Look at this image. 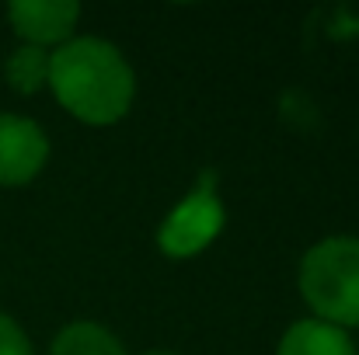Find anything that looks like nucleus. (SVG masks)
<instances>
[{
  "mask_svg": "<svg viewBox=\"0 0 359 355\" xmlns=\"http://www.w3.org/2000/svg\"><path fill=\"white\" fill-rule=\"evenodd\" d=\"M147 355H175V352H147Z\"/></svg>",
  "mask_w": 359,
  "mask_h": 355,
  "instance_id": "obj_10",
  "label": "nucleus"
},
{
  "mask_svg": "<svg viewBox=\"0 0 359 355\" xmlns=\"http://www.w3.org/2000/svg\"><path fill=\"white\" fill-rule=\"evenodd\" d=\"M49 157L46 132L21 116H0V185H28Z\"/></svg>",
  "mask_w": 359,
  "mask_h": 355,
  "instance_id": "obj_4",
  "label": "nucleus"
},
{
  "mask_svg": "<svg viewBox=\"0 0 359 355\" xmlns=\"http://www.w3.org/2000/svg\"><path fill=\"white\" fill-rule=\"evenodd\" d=\"M7 18H11L14 32L21 39H28V46L42 49V46L63 42L74 32L81 7L74 0H14L7 7Z\"/></svg>",
  "mask_w": 359,
  "mask_h": 355,
  "instance_id": "obj_5",
  "label": "nucleus"
},
{
  "mask_svg": "<svg viewBox=\"0 0 359 355\" xmlns=\"http://www.w3.org/2000/svg\"><path fill=\"white\" fill-rule=\"evenodd\" d=\"M7 81H11L14 91L35 95L49 81V56H46V49L25 46V49L11 53V60H7Z\"/></svg>",
  "mask_w": 359,
  "mask_h": 355,
  "instance_id": "obj_8",
  "label": "nucleus"
},
{
  "mask_svg": "<svg viewBox=\"0 0 359 355\" xmlns=\"http://www.w3.org/2000/svg\"><path fill=\"white\" fill-rule=\"evenodd\" d=\"M49 355H126V349L109 328L91 324V321H77L56 335Z\"/></svg>",
  "mask_w": 359,
  "mask_h": 355,
  "instance_id": "obj_7",
  "label": "nucleus"
},
{
  "mask_svg": "<svg viewBox=\"0 0 359 355\" xmlns=\"http://www.w3.org/2000/svg\"><path fill=\"white\" fill-rule=\"evenodd\" d=\"M300 293L332 328L359 324V240L328 237L318 240L300 261Z\"/></svg>",
  "mask_w": 359,
  "mask_h": 355,
  "instance_id": "obj_2",
  "label": "nucleus"
},
{
  "mask_svg": "<svg viewBox=\"0 0 359 355\" xmlns=\"http://www.w3.org/2000/svg\"><path fill=\"white\" fill-rule=\"evenodd\" d=\"M49 88L56 102L88 125L119 122L136 95L133 70L105 39H74L49 56Z\"/></svg>",
  "mask_w": 359,
  "mask_h": 355,
  "instance_id": "obj_1",
  "label": "nucleus"
},
{
  "mask_svg": "<svg viewBox=\"0 0 359 355\" xmlns=\"http://www.w3.org/2000/svg\"><path fill=\"white\" fill-rule=\"evenodd\" d=\"M0 355H32L28 335L18 328V321H11L7 314H0Z\"/></svg>",
  "mask_w": 359,
  "mask_h": 355,
  "instance_id": "obj_9",
  "label": "nucleus"
},
{
  "mask_svg": "<svg viewBox=\"0 0 359 355\" xmlns=\"http://www.w3.org/2000/svg\"><path fill=\"white\" fill-rule=\"evenodd\" d=\"M224 230V206L210 188H196L185 202L171 209V216L161 223L157 244L171 258H192L199 254L213 237Z\"/></svg>",
  "mask_w": 359,
  "mask_h": 355,
  "instance_id": "obj_3",
  "label": "nucleus"
},
{
  "mask_svg": "<svg viewBox=\"0 0 359 355\" xmlns=\"http://www.w3.org/2000/svg\"><path fill=\"white\" fill-rule=\"evenodd\" d=\"M279 355H353V342L342 328H332L325 321H297L283 342Z\"/></svg>",
  "mask_w": 359,
  "mask_h": 355,
  "instance_id": "obj_6",
  "label": "nucleus"
}]
</instances>
